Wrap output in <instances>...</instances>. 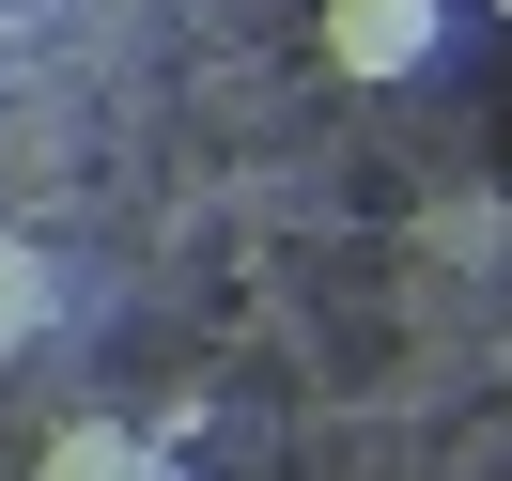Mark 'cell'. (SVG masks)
Here are the masks:
<instances>
[{"instance_id":"cell-1","label":"cell","mask_w":512,"mask_h":481,"mask_svg":"<svg viewBox=\"0 0 512 481\" xmlns=\"http://www.w3.org/2000/svg\"><path fill=\"white\" fill-rule=\"evenodd\" d=\"M450 16H466V0H311V47L357 94H404V78L450 63Z\"/></svg>"},{"instance_id":"cell-2","label":"cell","mask_w":512,"mask_h":481,"mask_svg":"<svg viewBox=\"0 0 512 481\" xmlns=\"http://www.w3.org/2000/svg\"><path fill=\"white\" fill-rule=\"evenodd\" d=\"M32 481H171V450L140 435V419H63V435L32 450Z\"/></svg>"},{"instance_id":"cell-3","label":"cell","mask_w":512,"mask_h":481,"mask_svg":"<svg viewBox=\"0 0 512 481\" xmlns=\"http://www.w3.org/2000/svg\"><path fill=\"white\" fill-rule=\"evenodd\" d=\"M47 326H63V264H47L32 233H0V357H32Z\"/></svg>"}]
</instances>
